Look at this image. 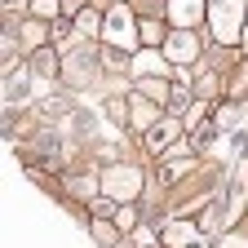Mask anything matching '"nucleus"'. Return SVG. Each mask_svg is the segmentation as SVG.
I'll use <instances>...</instances> for the list:
<instances>
[{"label":"nucleus","instance_id":"7ed1b4c3","mask_svg":"<svg viewBox=\"0 0 248 248\" xmlns=\"http://www.w3.org/2000/svg\"><path fill=\"white\" fill-rule=\"evenodd\" d=\"M102 191L111 200H120V204L138 200V191H142V169H133V164H111L102 173Z\"/></svg>","mask_w":248,"mask_h":248},{"label":"nucleus","instance_id":"4468645a","mask_svg":"<svg viewBox=\"0 0 248 248\" xmlns=\"http://www.w3.org/2000/svg\"><path fill=\"white\" fill-rule=\"evenodd\" d=\"M115 231H120V226H107V222H102V217H98V222H93V239H98L102 248H115V239H120Z\"/></svg>","mask_w":248,"mask_h":248},{"label":"nucleus","instance_id":"4be33fe9","mask_svg":"<svg viewBox=\"0 0 248 248\" xmlns=\"http://www.w3.org/2000/svg\"><path fill=\"white\" fill-rule=\"evenodd\" d=\"M244 45H248V27H244Z\"/></svg>","mask_w":248,"mask_h":248},{"label":"nucleus","instance_id":"20e7f679","mask_svg":"<svg viewBox=\"0 0 248 248\" xmlns=\"http://www.w3.org/2000/svg\"><path fill=\"white\" fill-rule=\"evenodd\" d=\"M164 58H169V62H195V58H200V36H195V27H177L173 36L164 40Z\"/></svg>","mask_w":248,"mask_h":248},{"label":"nucleus","instance_id":"f8f14e48","mask_svg":"<svg viewBox=\"0 0 248 248\" xmlns=\"http://www.w3.org/2000/svg\"><path fill=\"white\" fill-rule=\"evenodd\" d=\"M142 40H146V45H164V40H169L164 22H160V18H142Z\"/></svg>","mask_w":248,"mask_h":248},{"label":"nucleus","instance_id":"423d86ee","mask_svg":"<svg viewBox=\"0 0 248 248\" xmlns=\"http://www.w3.org/2000/svg\"><path fill=\"white\" fill-rule=\"evenodd\" d=\"M164 244H169V248H200V244H204V235H200V226H195V222H186V217H173V222L164 226Z\"/></svg>","mask_w":248,"mask_h":248},{"label":"nucleus","instance_id":"ddd939ff","mask_svg":"<svg viewBox=\"0 0 248 248\" xmlns=\"http://www.w3.org/2000/svg\"><path fill=\"white\" fill-rule=\"evenodd\" d=\"M76 31H80V36H102V18L93 14V9H84V14L76 18Z\"/></svg>","mask_w":248,"mask_h":248},{"label":"nucleus","instance_id":"6e6552de","mask_svg":"<svg viewBox=\"0 0 248 248\" xmlns=\"http://www.w3.org/2000/svg\"><path fill=\"white\" fill-rule=\"evenodd\" d=\"M129 76H133V80H142V76H169V62H164V49L146 45L142 53H133V67H129Z\"/></svg>","mask_w":248,"mask_h":248},{"label":"nucleus","instance_id":"2eb2a0df","mask_svg":"<svg viewBox=\"0 0 248 248\" xmlns=\"http://www.w3.org/2000/svg\"><path fill=\"white\" fill-rule=\"evenodd\" d=\"M31 14H36V18H58L62 0H31Z\"/></svg>","mask_w":248,"mask_h":248},{"label":"nucleus","instance_id":"6ab92c4d","mask_svg":"<svg viewBox=\"0 0 248 248\" xmlns=\"http://www.w3.org/2000/svg\"><path fill=\"white\" fill-rule=\"evenodd\" d=\"M222 248H248V235H239V231H231V235L222 239Z\"/></svg>","mask_w":248,"mask_h":248},{"label":"nucleus","instance_id":"f03ea898","mask_svg":"<svg viewBox=\"0 0 248 248\" xmlns=\"http://www.w3.org/2000/svg\"><path fill=\"white\" fill-rule=\"evenodd\" d=\"M133 36H142V22H133L129 5L115 0V5L107 9V18H102V40L115 45V49H133Z\"/></svg>","mask_w":248,"mask_h":248},{"label":"nucleus","instance_id":"39448f33","mask_svg":"<svg viewBox=\"0 0 248 248\" xmlns=\"http://www.w3.org/2000/svg\"><path fill=\"white\" fill-rule=\"evenodd\" d=\"M182 138V124H177V115H169V120H155L151 129L142 133V146L151 151V155H160V151H169V142H177Z\"/></svg>","mask_w":248,"mask_h":248},{"label":"nucleus","instance_id":"f257e3e1","mask_svg":"<svg viewBox=\"0 0 248 248\" xmlns=\"http://www.w3.org/2000/svg\"><path fill=\"white\" fill-rule=\"evenodd\" d=\"M244 9H248V0H208V22H213V40L217 45H239L244 40Z\"/></svg>","mask_w":248,"mask_h":248},{"label":"nucleus","instance_id":"9d476101","mask_svg":"<svg viewBox=\"0 0 248 248\" xmlns=\"http://www.w3.org/2000/svg\"><path fill=\"white\" fill-rule=\"evenodd\" d=\"M27 67L36 71V76H58V53L49 45H36V49L27 53Z\"/></svg>","mask_w":248,"mask_h":248},{"label":"nucleus","instance_id":"9b49d317","mask_svg":"<svg viewBox=\"0 0 248 248\" xmlns=\"http://www.w3.org/2000/svg\"><path fill=\"white\" fill-rule=\"evenodd\" d=\"M151 120H155V102L146 98V93H133V120H129V129L146 133V129H151Z\"/></svg>","mask_w":248,"mask_h":248},{"label":"nucleus","instance_id":"f3484780","mask_svg":"<svg viewBox=\"0 0 248 248\" xmlns=\"http://www.w3.org/2000/svg\"><path fill=\"white\" fill-rule=\"evenodd\" d=\"M102 111H107V115H111L115 124L124 120V102H120V98H107V102H102Z\"/></svg>","mask_w":248,"mask_h":248},{"label":"nucleus","instance_id":"1a4fd4ad","mask_svg":"<svg viewBox=\"0 0 248 248\" xmlns=\"http://www.w3.org/2000/svg\"><path fill=\"white\" fill-rule=\"evenodd\" d=\"M208 14V0H169V18L177 27H200Z\"/></svg>","mask_w":248,"mask_h":248},{"label":"nucleus","instance_id":"a211bd4d","mask_svg":"<svg viewBox=\"0 0 248 248\" xmlns=\"http://www.w3.org/2000/svg\"><path fill=\"white\" fill-rule=\"evenodd\" d=\"M115 226H120V231H133V208H120V213H115Z\"/></svg>","mask_w":248,"mask_h":248},{"label":"nucleus","instance_id":"0eeeda50","mask_svg":"<svg viewBox=\"0 0 248 248\" xmlns=\"http://www.w3.org/2000/svg\"><path fill=\"white\" fill-rule=\"evenodd\" d=\"M31 67H14V76H5V107H27V98H31Z\"/></svg>","mask_w":248,"mask_h":248},{"label":"nucleus","instance_id":"aec40b11","mask_svg":"<svg viewBox=\"0 0 248 248\" xmlns=\"http://www.w3.org/2000/svg\"><path fill=\"white\" fill-rule=\"evenodd\" d=\"M62 14H67V18L71 14H84V0H62Z\"/></svg>","mask_w":248,"mask_h":248},{"label":"nucleus","instance_id":"dca6fc26","mask_svg":"<svg viewBox=\"0 0 248 248\" xmlns=\"http://www.w3.org/2000/svg\"><path fill=\"white\" fill-rule=\"evenodd\" d=\"M133 248H160V235L155 231H133Z\"/></svg>","mask_w":248,"mask_h":248},{"label":"nucleus","instance_id":"412c9836","mask_svg":"<svg viewBox=\"0 0 248 248\" xmlns=\"http://www.w3.org/2000/svg\"><path fill=\"white\" fill-rule=\"evenodd\" d=\"M5 5H22V0H5Z\"/></svg>","mask_w":248,"mask_h":248}]
</instances>
